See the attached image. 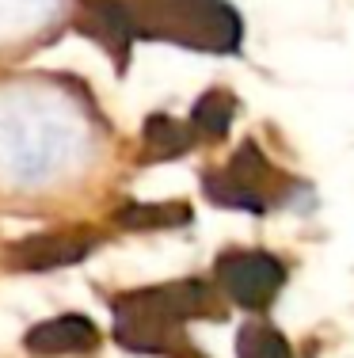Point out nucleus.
Returning a JSON list of instances; mask_svg holds the SVG:
<instances>
[{
	"instance_id": "obj_1",
	"label": "nucleus",
	"mask_w": 354,
	"mask_h": 358,
	"mask_svg": "<svg viewBox=\"0 0 354 358\" xmlns=\"http://www.w3.org/2000/svg\"><path fill=\"white\" fill-rule=\"evenodd\" d=\"M133 42H172L198 54H240L244 20L225 0H118Z\"/></svg>"
},
{
	"instance_id": "obj_2",
	"label": "nucleus",
	"mask_w": 354,
	"mask_h": 358,
	"mask_svg": "<svg viewBox=\"0 0 354 358\" xmlns=\"http://www.w3.org/2000/svg\"><path fill=\"white\" fill-rule=\"evenodd\" d=\"M202 191H206V199L214 206L267 217L271 210L286 206L293 194H305L309 187L274 172V164L263 157V149L256 141H244L225 168L202 176Z\"/></svg>"
},
{
	"instance_id": "obj_3",
	"label": "nucleus",
	"mask_w": 354,
	"mask_h": 358,
	"mask_svg": "<svg viewBox=\"0 0 354 358\" xmlns=\"http://www.w3.org/2000/svg\"><path fill=\"white\" fill-rule=\"evenodd\" d=\"M111 313H130V317L168 320V324H191V320H225V297L214 282L202 278H179L164 286H141L130 294H118Z\"/></svg>"
},
{
	"instance_id": "obj_4",
	"label": "nucleus",
	"mask_w": 354,
	"mask_h": 358,
	"mask_svg": "<svg viewBox=\"0 0 354 358\" xmlns=\"http://www.w3.org/2000/svg\"><path fill=\"white\" fill-rule=\"evenodd\" d=\"M214 278L225 301L251 309V313H267L274 305L278 289L286 286V267H282V259H274L267 252L233 248V252L217 255Z\"/></svg>"
},
{
	"instance_id": "obj_5",
	"label": "nucleus",
	"mask_w": 354,
	"mask_h": 358,
	"mask_svg": "<svg viewBox=\"0 0 354 358\" xmlns=\"http://www.w3.org/2000/svg\"><path fill=\"white\" fill-rule=\"evenodd\" d=\"M99 244H103V236L96 229H61V233L15 241L12 248H4V263L12 271H20V275H46V271L84 263Z\"/></svg>"
},
{
	"instance_id": "obj_6",
	"label": "nucleus",
	"mask_w": 354,
	"mask_h": 358,
	"mask_svg": "<svg viewBox=\"0 0 354 358\" xmlns=\"http://www.w3.org/2000/svg\"><path fill=\"white\" fill-rule=\"evenodd\" d=\"M183 328H187V324H168V320L115 313V339H118V347H126V351L153 355V358H206L187 339Z\"/></svg>"
},
{
	"instance_id": "obj_7",
	"label": "nucleus",
	"mask_w": 354,
	"mask_h": 358,
	"mask_svg": "<svg viewBox=\"0 0 354 358\" xmlns=\"http://www.w3.org/2000/svg\"><path fill=\"white\" fill-rule=\"evenodd\" d=\"M73 27H77L84 38L99 42V46L111 54L115 69L126 73L130 54H133V31H130V20H126L118 0H77Z\"/></svg>"
},
{
	"instance_id": "obj_8",
	"label": "nucleus",
	"mask_w": 354,
	"mask_h": 358,
	"mask_svg": "<svg viewBox=\"0 0 354 358\" xmlns=\"http://www.w3.org/2000/svg\"><path fill=\"white\" fill-rule=\"evenodd\" d=\"M31 355L42 358H54V355H84V351H96L99 347V328L80 313H65V317H50L35 324L23 339Z\"/></svg>"
},
{
	"instance_id": "obj_9",
	"label": "nucleus",
	"mask_w": 354,
	"mask_h": 358,
	"mask_svg": "<svg viewBox=\"0 0 354 358\" xmlns=\"http://www.w3.org/2000/svg\"><path fill=\"white\" fill-rule=\"evenodd\" d=\"M141 141H145V160H175L183 157V152H191L198 145V138L191 134L187 122H179V118L172 115H149L145 126H141Z\"/></svg>"
},
{
	"instance_id": "obj_10",
	"label": "nucleus",
	"mask_w": 354,
	"mask_h": 358,
	"mask_svg": "<svg viewBox=\"0 0 354 358\" xmlns=\"http://www.w3.org/2000/svg\"><path fill=\"white\" fill-rule=\"evenodd\" d=\"M233 118H236V99L225 88H209L198 96L187 126L198 141H225L233 130Z\"/></svg>"
},
{
	"instance_id": "obj_11",
	"label": "nucleus",
	"mask_w": 354,
	"mask_h": 358,
	"mask_svg": "<svg viewBox=\"0 0 354 358\" xmlns=\"http://www.w3.org/2000/svg\"><path fill=\"white\" fill-rule=\"evenodd\" d=\"M115 221L133 233H149V229H179L191 221V206L183 202H126L118 206Z\"/></svg>"
},
{
	"instance_id": "obj_12",
	"label": "nucleus",
	"mask_w": 354,
	"mask_h": 358,
	"mask_svg": "<svg viewBox=\"0 0 354 358\" xmlns=\"http://www.w3.org/2000/svg\"><path fill=\"white\" fill-rule=\"evenodd\" d=\"M236 358H293V347L271 324L248 320L236 336Z\"/></svg>"
}]
</instances>
